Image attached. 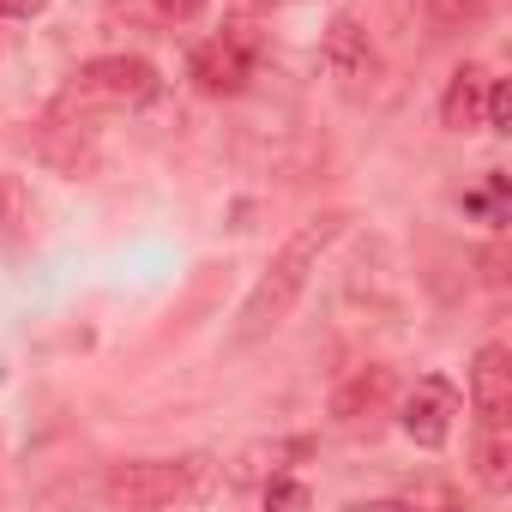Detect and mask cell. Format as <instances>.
I'll list each match as a JSON object with an SVG mask.
<instances>
[{
    "label": "cell",
    "instance_id": "obj_1",
    "mask_svg": "<svg viewBox=\"0 0 512 512\" xmlns=\"http://www.w3.org/2000/svg\"><path fill=\"white\" fill-rule=\"evenodd\" d=\"M344 229H350V211H326V217H308V223H302L278 253H272V266L260 272V284H253V290H247V302H241L235 344H260L266 332H278V326L296 314V302H302L308 278L320 272L326 247H332Z\"/></svg>",
    "mask_w": 512,
    "mask_h": 512
},
{
    "label": "cell",
    "instance_id": "obj_2",
    "mask_svg": "<svg viewBox=\"0 0 512 512\" xmlns=\"http://www.w3.org/2000/svg\"><path fill=\"white\" fill-rule=\"evenodd\" d=\"M211 482H205V458H145V464H115L103 476V494L115 506H175V500H199Z\"/></svg>",
    "mask_w": 512,
    "mask_h": 512
},
{
    "label": "cell",
    "instance_id": "obj_3",
    "mask_svg": "<svg viewBox=\"0 0 512 512\" xmlns=\"http://www.w3.org/2000/svg\"><path fill=\"white\" fill-rule=\"evenodd\" d=\"M157 97V67L145 55H97L73 73V91L67 103H85V109H139Z\"/></svg>",
    "mask_w": 512,
    "mask_h": 512
},
{
    "label": "cell",
    "instance_id": "obj_4",
    "mask_svg": "<svg viewBox=\"0 0 512 512\" xmlns=\"http://www.w3.org/2000/svg\"><path fill=\"white\" fill-rule=\"evenodd\" d=\"M253 67H260V43H253L247 31H223V37L193 49V85L205 97H241Z\"/></svg>",
    "mask_w": 512,
    "mask_h": 512
},
{
    "label": "cell",
    "instance_id": "obj_5",
    "mask_svg": "<svg viewBox=\"0 0 512 512\" xmlns=\"http://www.w3.org/2000/svg\"><path fill=\"white\" fill-rule=\"evenodd\" d=\"M452 422H458V386L446 380V374H422L410 392H404V404H398V428L416 440V446H446L452 440Z\"/></svg>",
    "mask_w": 512,
    "mask_h": 512
},
{
    "label": "cell",
    "instance_id": "obj_6",
    "mask_svg": "<svg viewBox=\"0 0 512 512\" xmlns=\"http://www.w3.org/2000/svg\"><path fill=\"white\" fill-rule=\"evenodd\" d=\"M470 404L482 428H506L512 416V350L506 344H482L470 362Z\"/></svg>",
    "mask_w": 512,
    "mask_h": 512
},
{
    "label": "cell",
    "instance_id": "obj_7",
    "mask_svg": "<svg viewBox=\"0 0 512 512\" xmlns=\"http://www.w3.org/2000/svg\"><path fill=\"white\" fill-rule=\"evenodd\" d=\"M386 404H392V368H362L332 392V416H338L344 434H374Z\"/></svg>",
    "mask_w": 512,
    "mask_h": 512
},
{
    "label": "cell",
    "instance_id": "obj_8",
    "mask_svg": "<svg viewBox=\"0 0 512 512\" xmlns=\"http://www.w3.org/2000/svg\"><path fill=\"white\" fill-rule=\"evenodd\" d=\"M326 73L338 79V85H362V79H374V49H368V31L350 19V13H338L332 19V31H326Z\"/></svg>",
    "mask_w": 512,
    "mask_h": 512
},
{
    "label": "cell",
    "instance_id": "obj_9",
    "mask_svg": "<svg viewBox=\"0 0 512 512\" xmlns=\"http://www.w3.org/2000/svg\"><path fill=\"white\" fill-rule=\"evenodd\" d=\"M482 103H488V73H482L476 61H464V67L452 73L446 97H440V127H446V133H476V127H482Z\"/></svg>",
    "mask_w": 512,
    "mask_h": 512
},
{
    "label": "cell",
    "instance_id": "obj_10",
    "mask_svg": "<svg viewBox=\"0 0 512 512\" xmlns=\"http://www.w3.org/2000/svg\"><path fill=\"white\" fill-rule=\"evenodd\" d=\"M308 452H314V440H302V434H296V440H266V446H247V452H241V464H235V476H241V482L284 476V464H290V458H308Z\"/></svg>",
    "mask_w": 512,
    "mask_h": 512
},
{
    "label": "cell",
    "instance_id": "obj_11",
    "mask_svg": "<svg viewBox=\"0 0 512 512\" xmlns=\"http://www.w3.org/2000/svg\"><path fill=\"white\" fill-rule=\"evenodd\" d=\"M31 217H37V205H31V187H25L19 175H0V241H7V247H19V241L31 235Z\"/></svg>",
    "mask_w": 512,
    "mask_h": 512
},
{
    "label": "cell",
    "instance_id": "obj_12",
    "mask_svg": "<svg viewBox=\"0 0 512 512\" xmlns=\"http://www.w3.org/2000/svg\"><path fill=\"white\" fill-rule=\"evenodd\" d=\"M482 482L494 494L512 488V440H506V428H482Z\"/></svg>",
    "mask_w": 512,
    "mask_h": 512
},
{
    "label": "cell",
    "instance_id": "obj_13",
    "mask_svg": "<svg viewBox=\"0 0 512 512\" xmlns=\"http://www.w3.org/2000/svg\"><path fill=\"white\" fill-rule=\"evenodd\" d=\"M308 500H314V494H308L302 482H284V476L266 482V506H308Z\"/></svg>",
    "mask_w": 512,
    "mask_h": 512
},
{
    "label": "cell",
    "instance_id": "obj_14",
    "mask_svg": "<svg viewBox=\"0 0 512 512\" xmlns=\"http://www.w3.org/2000/svg\"><path fill=\"white\" fill-rule=\"evenodd\" d=\"M488 7V0H434V19L440 25H464V19H476Z\"/></svg>",
    "mask_w": 512,
    "mask_h": 512
},
{
    "label": "cell",
    "instance_id": "obj_15",
    "mask_svg": "<svg viewBox=\"0 0 512 512\" xmlns=\"http://www.w3.org/2000/svg\"><path fill=\"white\" fill-rule=\"evenodd\" d=\"M157 13H163V19H175V25H187V19H199V13H205V0H157Z\"/></svg>",
    "mask_w": 512,
    "mask_h": 512
},
{
    "label": "cell",
    "instance_id": "obj_16",
    "mask_svg": "<svg viewBox=\"0 0 512 512\" xmlns=\"http://www.w3.org/2000/svg\"><path fill=\"white\" fill-rule=\"evenodd\" d=\"M49 7V0H0V13H13V19H37Z\"/></svg>",
    "mask_w": 512,
    "mask_h": 512
}]
</instances>
